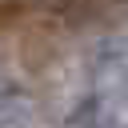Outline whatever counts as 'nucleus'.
I'll use <instances>...</instances> for the list:
<instances>
[{"label":"nucleus","instance_id":"f257e3e1","mask_svg":"<svg viewBox=\"0 0 128 128\" xmlns=\"http://www.w3.org/2000/svg\"><path fill=\"white\" fill-rule=\"evenodd\" d=\"M68 128H128V120L104 100V96H84L68 112Z\"/></svg>","mask_w":128,"mask_h":128},{"label":"nucleus","instance_id":"f03ea898","mask_svg":"<svg viewBox=\"0 0 128 128\" xmlns=\"http://www.w3.org/2000/svg\"><path fill=\"white\" fill-rule=\"evenodd\" d=\"M36 108L28 100L24 88H16L12 80H0V128H32Z\"/></svg>","mask_w":128,"mask_h":128},{"label":"nucleus","instance_id":"7ed1b4c3","mask_svg":"<svg viewBox=\"0 0 128 128\" xmlns=\"http://www.w3.org/2000/svg\"><path fill=\"white\" fill-rule=\"evenodd\" d=\"M120 88H124V96H128V72H124V80H120Z\"/></svg>","mask_w":128,"mask_h":128}]
</instances>
